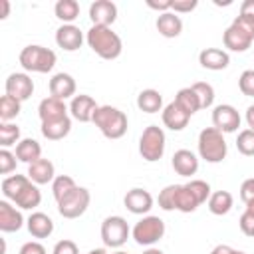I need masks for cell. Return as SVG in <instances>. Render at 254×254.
<instances>
[{
    "label": "cell",
    "mask_w": 254,
    "mask_h": 254,
    "mask_svg": "<svg viewBox=\"0 0 254 254\" xmlns=\"http://www.w3.org/2000/svg\"><path fill=\"white\" fill-rule=\"evenodd\" d=\"M87 46L103 60H115L121 56L123 42L109 26H91L87 30Z\"/></svg>",
    "instance_id": "cell-1"
},
{
    "label": "cell",
    "mask_w": 254,
    "mask_h": 254,
    "mask_svg": "<svg viewBox=\"0 0 254 254\" xmlns=\"http://www.w3.org/2000/svg\"><path fill=\"white\" fill-rule=\"evenodd\" d=\"M93 125L107 139H121L127 133V115L111 105H99L93 113Z\"/></svg>",
    "instance_id": "cell-2"
},
{
    "label": "cell",
    "mask_w": 254,
    "mask_h": 254,
    "mask_svg": "<svg viewBox=\"0 0 254 254\" xmlns=\"http://www.w3.org/2000/svg\"><path fill=\"white\" fill-rule=\"evenodd\" d=\"M20 65L26 71H36V73H48L56 65V52L38 44H30L20 52Z\"/></svg>",
    "instance_id": "cell-3"
},
{
    "label": "cell",
    "mask_w": 254,
    "mask_h": 254,
    "mask_svg": "<svg viewBox=\"0 0 254 254\" xmlns=\"http://www.w3.org/2000/svg\"><path fill=\"white\" fill-rule=\"evenodd\" d=\"M226 141L224 133H220L216 127H204L198 133V155L206 163H220L226 157Z\"/></svg>",
    "instance_id": "cell-4"
},
{
    "label": "cell",
    "mask_w": 254,
    "mask_h": 254,
    "mask_svg": "<svg viewBox=\"0 0 254 254\" xmlns=\"http://www.w3.org/2000/svg\"><path fill=\"white\" fill-rule=\"evenodd\" d=\"M139 153L145 161L155 163L165 153V131L159 125H149L143 129L139 139Z\"/></svg>",
    "instance_id": "cell-5"
},
{
    "label": "cell",
    "mask_w": 254,
    "mask_h": 254,
    "mask_svg": "<svg viewBox=\"0 0 254 254\" xmlns=\"http://www.w3.org/2000/svg\"><path fill=\"white\" fill-rule=\"evenodd\" d=\"M133 238L141 246H153L165 236V222L159 216H143L131 230Z\"/></svg>",
    "instance_id": "cell-6"
},
{
    "label": "cell",
    "mask_w": 254,
    "mask_h": 254,
    "mask_svg": "<svg viewBox=\"0 0 254 254\" xmlns=\"http://www.w3.org/2000/svg\"><path fill=\"white\" fill-rule=\"evenodd\" d=\"M89 200H91L89 190L85 187H75L64 198L58 200V212L64 218H77L87 210Z\"/></svg>",
    "instance_id": "cell-7"
},
{
    "label": "cell",
    "mask_w": 254,
    "mask_h": 254,
    "mask_svg": "<svg viewBox=\"0 0 254 254\" xmlns=\"http://www.w3.org/2000/svg\"><path fill=\"white\" fill-rule=\"evenodd\" d=\"M131 230L123 216H107L101 222V240L107 248H119L127 242Z\"/></svg>",
    "instance_id": "cell-8"
},
{
    "label": "cell",
    "mask_w": 254,
    "mask_h": 254,
    "mask_svg": "<svg viewBox=\"0 0 254 254\" xmlns=\"http://www.w3.org/2000/svg\"><path fill=\"white\" fill-rule=\"evenodd\" d=\"M212 125L220 133H234L240 127V113L228 103H220L212 109Z\"/></svg>",
    "instance_id": "cell-9"
},
{
    "label": "cell",
    "mask_w": 254,
    "mask_h": 254,
    "mask_svg": "<svg viewBox=\"0 0 254 254\" xmlns=\"http://www.w3.org/2000/svg\"><path fill=\"white\" fill-rule=\"evenodd\" d=\"M34 93V81L28 73L22 71H14L8 75L6 79V95H12L18 101H26L30 99Z\"/></svg>",
    "instance_id": "cell-10"
},
{
    "label": "cell",
    "mask_w": 254,
    "mask_h": 254,
    "mask_svg": "<svg viewBox=\"0 0 254 254\" xmlns=\"http://www.w3.org/2000/svg\"><path fill=\"white\" fill-rule=\"evenodd\" d=\"M97 103L91 95H85V93H79V95H73L71 97V103H69V113L73 119L81 121V123H89L93 121V113L97 111Z\"/></svg>",
    "instance_id": "cell-11"
},
{
    "label": "cell",
    "mask_w": 254,
    "mask_h": 254,
    "mask_svg": "<svg viewBox=\"0 0 254 254\" xmlns=\"http://www.w3.org/2000/svg\"><path fill=\"white\" fill-rule=\"evenodd\" d=\"M89 18L93 26H109L117 20V6L111 0H95L89 6Z\"/></svg>",
    "instance_id": "cell-12"
},
{
    "label": "cell",
    "mask_w": 254,
    "mask_h": 254,
    "mask_svg": "<svg viewBox=\"0 0 254 254\" xmlns=\"http://www.w3.org/2000/svg\"><path fill=\"white\" fill-rule=\"evenodd\" d=\"M56 44L65 52H75L83 44V32L73 24H62L56 30Z\"/></svg>",
    "instance_id": "cell-13"
},
{
    "label": "cell",
    "mask_w": 254,
    "mask_h": 254,
    "mask_svg": "<svg viewBox=\"0 0 254 254\" xmlns=\"http://www.w3.org/2000/svg\"><path fill=\"white\" fill-rule=\"evenodd\" d=\"M123 204L133 214H147L153 208V196H151L149 190L137 187V189L127 190V194L123 198Z\"/></svg>",
    "instance_id": "cell-14"
},
{
    "label": "cell",
    "mask_w": 254,
    "mask_h": 254,
    "mask_svg": "<svg viewBox=\"0 0 254 254\" xmlns=\"http://www.w3.org/2000/svg\"><path fill=\"white\" fill-rule=\"evenodd\" d=\"M171 165H173L175 173L181 175V177H190V175H194V173L198 171V159H196V155H194L192 151H189V149H179V151H175V155H173V159H171Z\"/></svg>",
    "instance_id": "cell-15"
},
{
    "label": "cell",
    "mask_w": 254,
    "mask_h": 254,
    "mask_svg": "<svg viewBox=\"0 0 254 254\" xmlns=\"http://www.w3.org/2000/svg\"><path fill=\"white\" fill-rule=\"evenodd\" d=\"M163 123L165 127H169L171 131H183L187 125H189V119L190 115L177 103V101H171L165 109H163Z\"/></svg>",
    "instance_id": "cell-16"
},
{
    "label": "cell",
    "mask_w": 254,
    "mask_h": 254,
    "mask_svg": "<svg viewBox=\"0 0 254 254\" xmlns=\"http://www.w3.org/2000/svg\"><path fill=\"white\" fill-rule=\"evenodd\" d=\"M75 93V79L65 73V71H60L56 75H52L50 79V95L52 97H58V99H67V97H73Z\"/></svg>",
    "instance_id": "cell-17"
},
{
    "label": "cell",
    "mask_w": 254,
    "mask_h": 254,
    "mask_svg": "<svg viewBox=\"0 0 254 254\" xmlns=\"http://www.w3.org/2000/svg\"><path fill=\"white\" fill-rule=\"evenodd\" d=\"M24 224L22 212L12 206L8 200H0V230L2 232H16Z\"/></svg>",
    "instance_id": "cell-18"
},
{
    "label": "cell",
    "mask_w": 254,
    "mask_h": 254,
    "mask_svg": "<svg viewBox=\"0 0 254 254\" xmlns=\"http://www.w3.org/2000/svg\"><path fill=\"white\" fill-rule=\"evenodd\" d=\"M198 62H200L202 67L212 69V71H218V69L228 67L230 56H228V52H224V50H220V48H204V50L198 54Z\"/></svg>",
    "instance_id": "cell-19"
},
{
    "label": "cell",
    "mask_w": 254,
    "mask_h": 254,
    "mask_svg": "<svg viewBox=\"0 0 254 254\" xmlns=\"http://www.w3.org/2000/svg\"><path fill=\"white\" fill-rule=\"evenodd\" d=\"M28 177L36 185H48L56 179V169L50 159H38L32 165H28Z\"/></svg>",
    "instance_id": "cell-20"
},
{
    "label": "cell",
    "mask_w": 254,
    "mask_h": 254,
    "mask_svg": "<svg viewBox=\"0 0 254 254\" xmlns=\"http://www.w3.org/2000/svg\"><path fill=\"white\" fill-rule=\"evenodd\" d=\"M38 115L42 121H52V119H60V117H65L67 115V107H65V101L64 99H58V97H44L38 105Z\"/></svg>",
    "instance_id": "cell-21"
},
{
    "label": "cell",
    "mask_w": 254,
    "mask_h": 254,
    "mask_svg": "<svg viewBox=\"0 0 254 254\" xmlns=\"http://www.w3.org/2000/svg\"><path fill=\"white\" fill-rule=\"evenodd\" d=\"M222 42H224V48H228L230 52H246L252 46V38L248 34H244L240 28H236L234 24H230L224 30Z\"/></svg>",
    "instance_id": "cell-22"
},
{
    "label": "cell",
    "mask_w": 254,
    "mask_h": 254,
    "mask_svg": "<svg viewBox=\"0 0 254 254\" xmlns=\"http://www.w3.org/2000/svg\"><path fill=\"white\" fill-rule=\"evenodd\" d=\"M26 226L34 238H48L54 232V220L46 212H32L26 220Z\"/></svg>",
    "instance_id": "cell-23"
},
{
    "label": "cell",
    "mask_w": 254,
    "mask_h": 254,
    "mask_svg": "<svg viewBox=\"0 0 254 254\" xmlns=\"http://www.w3.org/2000/svg\"><path fill=\"white\" fill-rule=\"evenodd\" d=\"M155 26H157L159 34L165 36V38H177V36L183 32V20H181L179 14H175L173 10L159 14Z\"/></svg>",
    "instance_id": "cell-24"
},
{
    "label": "cell",
    "mask_w": 254,
    "mask_h": 254,
    "mask_svg": "<svg viewBox=\"0 0 254 254\" xmlns=\"http://www.w3.org/2000/svg\"><path fill=\"white\" fill-rule=\"evenodd\" d=\"M71 131V119L69 115L52 119V121H42V135L50 141H60Z\"/></svg>",
    "instance_id": "cell-25"
},
{
    "label": "cell",
    "mask_w": 254,
    "mask_h": 254,
    "mask_svg": "<svg viewBox=\"0 0 254 254\" xmlns=\"http://www.w3.org/2000/svg\"><path fill=\"white\" fill-rule=\"evenodd\" d=\"M16 159L22 161V163H28L32 165L34 161L42 159V147L36 139L32 137H26V139H20V143L16 145Z\"/></svg>",
    "instance_id": "cell-26"
},
{
    "label": "cell",
    "mask_w": 254,
    "mask_h": 254,
    "mask_svg": "<svg viewBox=\"0 0 254 254\" xmlns=\"http://www.w3.org/2000/svg\"><path fill=\"white\" fill-rule=\"evenodd\" d=\"M14 202H16V206L26 208V210L36 208V206L42 202V192H40L38 185L30 181V183L24 187V190H22V192H20V194L14 198Z\"/></svg>",
    "instance_id": "cell-27"
},
{
    "label": "cell",
    "mask_w": 254,
    "mask_h": 254,
    "mask_svg": "<svg viewBox=\"0 0 254 254\" xmlns=\"http://www.w3.org/2000/svg\"><path fill=\"white\" fill-rule=\"evenodd\" d=\"M137 107L145 113H157L163 107V95L157 89H143L137 95Z\"/></svg>",
    "instance_id": "cell-28"
},
{
    "label": "cell",
    "mask_w": 254,
    "mask_h": 254,
    "mask_svg": "<svg viewBox=\"0 0 254 254\" xmlns=\"http://www.w3.org/2000/svg\"><path fill=\"white\" fill-rule=\"evenodd\" d=\"M232 202H234V198L228 190H216L208 196V210L216 216H222V214L230 212Z\"/></svg>",
    "instance_id": "cell-29"
},
{
    "label": "cell",
    "mask_w": 254,
    "mask_h": 254,
    "mask_svg": "<svg viewBox=\"0 0 254 254\" xmlns=\"http://www.w3.org/2000/svg\"><path fill=\"white\" fill-rule=\"evenodd\" d=\"M28 183H30V177L28 175H12V177H6L2 181V194L8 200H14L24 190V187Z\"/></svg>",
    "instance_id": "cell-30"
},
{
    "label": "cell",
    "mask_w": 254,
    "mask_h": 254,
    "mask_svg": "<svg viewBox=\"0 0 254 254\" xmlns=\"http://www.w3.org/2000/svg\"><path fill=\"white\" fill-rule=\"evenodd\" d=\"M175 101L189 113V115H192V113H196L198 109H200V101H198V95L194 93V89L192 87H183V89H179L177 91V95H175Z\"/></svg>",
    "instance_id": "cell-31"
},
{
    "label": "cell",
    "mask_w": 254,
    "mask_h": 254,
    "mask_svg": "<svg viewBox=\"0 0 254 254\" xmlns=\"http://www.w3.org/2000/svg\"><path fill=\"white\" fill-rule=\"evenodd\" d=\"M54 12L64 24H71L79 16V4L75 0H58L54 6Z\"/></svg>",
    "instance_id": "cell-32"
},
{
    "label": "cell",
    "mask_w": 254,
    "mask_h": 254,
    "mask_svg": "<svg viewBox=\"0 0 254 254\" xmlns=\"http://www.w3.org/2000/svg\"><path fill=\"white\" fill-rule=\"evenodd\" d=\"M20 103L12 95H2L0 97V119L2 123H10L18 113H20Z\"/></svg>",
    "instance_id": "cell-33"
},
{
    "label": "cell",
    "mask_w": 254,
    "mask_h": 254,
    "mask_svg": "<svg viewBox=\"0 0 254 254\" xmlns=\"http://www.w3.org/2000/svg\"><path fill=\"white\" fill-rule=\"evenodd\" d=\"M77 185H75V181L69 177V175H58L54 181H52V192H54V198H56V202L60 200V198H64L69 190H73Z\"/></svg>",
    "instance_id": "cell-34"
},
{
    "label": "cell",
    "mask_w": 254,
    "mask_h": 254,
    "mask_svg": "<svg viewBox=\"0 0 254 254\" xmlns=\"http://www.w3.org/2000/svg\"><path fill=\"white\" fill-rule=\"evenodd\" d=\"M196 206H198V202L192 196V192L189 190V187L187 185H179V190H177V210L192 212V210H196Z\"/></svg>",
    "instance_id": "cell-35"
},
{
    "label": "cell",
    "mask_w": 254,
    "mask_h": 254,
    "mask_svg": "<svg viewBox=\"0 0 254 254\" xmlns=\"http://www.w3.org/2000/svg\"><path fill=\"white\" fill-rule=\"evenodd\" d=\"M20 143V127L16 123H2L0 125V145L2 149H8L10 145Z\"/></svg>",
    "instance_id": "cell-36"
},
{
    "label": "cell",
    "mask_w": 254,
    "mask_h": 254,
    "mask_svg": "<svg viewBox=\"0 0 254 254\" xmlns=\"http://www.w3.org/2000/svg\"><path fill=\"white\" fill-rule=\"evenodd\" d=\"M190 87H192L194 93L198 95L200 109H206V107H210V105L214 103V89H212L210 83H206V81H196V83H192Z\"/></svg>",
    "instance_id": "cell-37"
},
{
    "label": "cell",
    "mask_w": 254,
    "mask_h": 254,
    "mask_svg": "<svg viewBox=\"0 0 254 254\" xmlns=\"http://www.w3.org/2000/svg\"><path fill=\"white\" fill-rule=\"evenodd\" d=\"M187 187H189V190L192 192V196L196 198L198 204L206 202L208 196L212 194V192H210V185H208L206 181H200V179H192V181H189Z\"/></svg>",
    "instance_id": "cell-38"
},
{
    "label": "cell",
    "mask_w": 254,
    "mask_h": 254,
    "mask_svg": "<svg viewBox=\"0 0 254 254\" xmlns=\"http://www.w3.org/2000/svg\"><path fill=\"white\" fill-rule=\"evenodd\" d=\"M177 190L179 185H167L159 192V206L163 210H177Z\"/></svg>",
    "instance_id": "cell-39"
},
{
    "label": "cell",
    "mask_w": 254,
    "mask_h": 254,
    "mask_svg": "<svg viewBox=\"0 0 254 254\" xmlns=\"http://www.w3.org/2000/svg\"><path fill=\"white\" fill-rule=\"evenodd\" d=\"M236 149L246 155V157H254V131L252 129H244L238 133L236 137Z\"/></svg>",
    "instance_id": "cell-40"
},
{
    "label": "cell",
    "mask_w": 254,
    "mask_h": 254,
    "mask_svg": "<svg viewBox=\"0 0 254 254\" xmlns=\"http://www.w3.org/2000/svg\"><path fill=\"white\" fill-rule=\"evenodd\" d=\"M238 87L244 95L254 97V69H244L238 77Z\"/></svg>",
    "instance_id": "cell-41"
},
{
    "label": "cell",
    "mask_w": 254,
    "mask_h": 254,
    "mask_svg": "<svg viewBox=\"0 0 254 254\" xmlns=\"http://www.w3.org/2000/svg\"><path fill=\"white\" fill-rule=\"evenodd\" d=\"M16 169V153L8 151V149H0V173L8 175Z\"/></svg>",
    "instance_id": "cell-42"
},
{
    "label": "cell",
    "mask_w": 254,
    "mask_h": 254,
    "mask_svg": "<svg viewBox=\"0 0 254 254\" xmlns=\"http://www.w3.org/2000/svg\"><path fill=\"white\" fill-rule=\"evenodd\" d=\"M236 28H240L244 34H248L252 40H254V18H250V16H236L234 18V22H232Z\"/></svg>",
    "instance_id": "cell-43"
},
{
    "label": "cell",
    "mask_w": 254,
    "mask_h": 254,
    "mask_svg": "<svg viewBox=\"0 0 254 254\" xmlns=\"http://www.w3.org/2000/svg\"><path fill=\"white\" fill-rule=\"evenodd\" d=\"M52 254H79V250H77V244H75L73 240L64 238V240L56 242V246H54Z\"/></svg>",
    "instance_id": "cell-44"
},
{
    "label": "cell",
    "mask_w": 254,
    "mask_h": 254,
    "mask_svg": "<svg viewBox=\"0 0 254 254\" xmlns=\"http://www.w3.org/2000/svg\"><path fill=\"white\" fill-rule=\"evenodd\" d=\"M198 6V0H171V10L175 14H185L190 12Z\"/></svg>",
    "instance_id": "cell-45"
},
{
    "label": "cell",
    "mask_w": 254,
    "mask_h": 254,
    "mask_svg": "<svg viewBox=\"0 0 254 254\" xmlns=\"http://www.w3.org/2000/svg\"><path fill=\"white\" fill-rule=\"evenodd\" d=\"M238 226H240V230H242L246 236H254V214H250V212L244 210V212L240 214Z\"/></svg>",
    "instance_id": "cell-46"
},
{
    "label": "cell",
    "mask_w": 254,
    "mask_h": 254,
    "mask_svg": "<svg viewBox=\"0 0 254 254\" xmlns=\"http://www.w3.org/2000/svg\"><path fill=\"white\" fill-rule=\"evenodd\" d=\"M240 198L244 202H248L250 198H254V177L252 179H246L242 185H240Z\"/></svg>",
    "instance_id": "cell-47"
},
{
    "label": "cell",
    "mask_w": 254,
    "mask_h": 254,
    "mask_svg": "<svg viewBox=\"0 0 254 254\" xmlns=\"http://www.w3.org/2000/svg\"><path fill=\"white\" fill-rule=\"evenodd\" d=\"M18 254H46V248L40 242H26V244H22Z\"/></svg>",
    "instance_id": "cell-48"
},
{
    "label": "cell",
    "mask_w": 254,
    "mask_h": 254,
    "mask_svg": "<svg viewBox=\"0 0 254 254\" xmlns=\"http://www.w3.org/2000/svg\"><path fill=\"white\" fill-rule=\"evenodd\" d=\"M147 6L153 10H159L163 14V12L171 10V0H147Z\"/></svg>",
    "instance_id": "cell-49"
},
{
    "label": "cell",
    "mask_w": 254,
    "mask_h": 254,
    "mask_svg": "<svg viewBox=\"0 0 254 254\" xmlns=\"http://www.w3.org/2000/svg\"><path fill=\"white\" fill-rule=\"evenodd\" d=\"M240 14L254 18V0H244V2L240 4Z\"/></svg>",
    "instance_id": "cell-50"
},
{
    "label": "cell",
    "mask_w": 254,
    "mask_h": 254,
    "mask_svg": "<svg viewBox=\"0 0 254 254\" xmlns=\"http://www.w3.org/2000/svg\"><path fill=\"white\" fill-rule=\"evenodd\" d=\"M232 250H234V248H230V246H226V244H218V246L212 248L210 254H232Z\"/></svg>",
    "instance_id": "cell-51"
},
{
    "label": "cell",
    "mask_w": 254,
    "mask_h": 254,
    "mask_svg": "<svg viewBox=\"0 0 254 254\" xmlns=\"http://www.w3.org/2000/svg\"><path fill=\"white\" fill-rule=\"evenodd\" d=\"M246 123H248V129L254 131V105H250L246 109Z\"/></svg>",
    "instance_id": "cell-52"
},
{
    "label": "cell",
    "mask_w": 254,
    "mask_h": 254,
    "mask_svg": "<svg viewBox=\"0 0 254 254\" xmlns=\"http://www.w3.org/2000/svg\"><path fill=\"white\" fill-rule=\"evenodd\" d=\"M0 8H2V12H0V18L4 20V18L8 16V12H10V2H8V0H0Z\"/></svg>",
    "instance_id": "cell-53"
},
{
    "label": "cell",
    "mask_w": 254,
    "mask_h": 254,
    "mask_svg": "<svg viewBox=\"0 0 254 254\" xmlns=\"http://www.w3.org/2000/svg\"><path fill=\"white\" fill-rule=\"evenodd\" d=\"M246 204V212H250V214H254V198H250L248 202H244Z\"/></svg>",
    "instance_id": "cell-54"
},
{
    "label": "cell",
    "mask_w": 254,
    "mask_h": 254,
    "mask_svg": "<svg viewBox=\"0 0 254 254\" xmlns=\"http://www.w3.org/2000/svg\"><path fill=\"white\" fill-rule=\"evenodd\" d=\"M143 254H163V250H159V248H147Z\"/></svg>",
    "instance_id": "cell-55"
},
{
    "label": "cell",
    "mask_w": 254,
    "mask_h": 254,
    "mask_svg": "<svg viewBox=\"0 0 254 254\" xmlns=\"http://www.w3.org/2000/svg\"><path fill=\"white\" fill-rule=\"evenodd\" d=\"M87 254H107V250H105V248H93V250H89Z\"/></svg>",
    "instance_id": "cell-56"
},
{
    "label": "cell",
    "mask_w": 254,
    "mask_h": 254,
    "mask_svg": "<svg viewBox=\"0 0 254 254\" xmlns=\"http://www.w3.org/2000/svg\"><path fill=\"white\" fill-rule=\"evenodd\" d=\"M232 254H246V252H242V250H232Z\"/></svg>",
    "instance_id": "cell-57"
},
{
    "label": "cell",
    "mask_w": 254,
    "mask_h": 254,
    "mask_svg": "<svg viewBox=\"0 0 254 254\" xmlns=\"http://www.w3.org/2000/svg\"><path fill=\"white\" fill-rule=\"evenodd\" d=\"M113 254H127V252H123V250H117V252H113Z\"/></svg>",
    "instance_id": "cell-58"
}]
</instances>
